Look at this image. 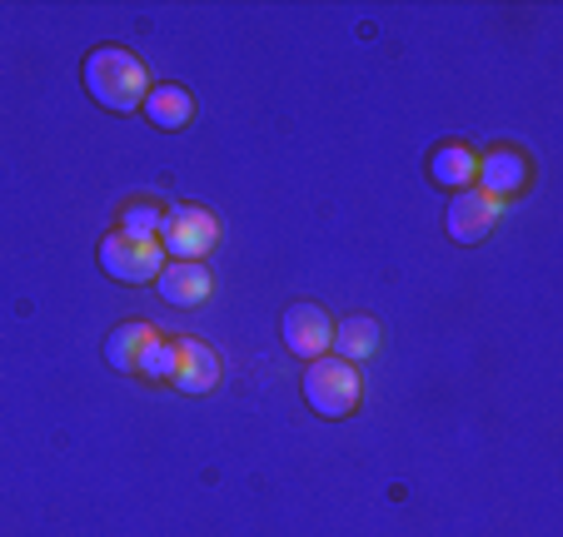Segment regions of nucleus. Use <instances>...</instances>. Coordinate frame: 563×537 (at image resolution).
Segmentation results:
<instances>
[{
	"label": "nucleus",
	"instance_id": "obj_1",
	"mask_svg": "<svg viewBox=\"0 0 563 537\" xmlns=\"http://www.w3.org/2000/svg\"><path fill=\"white\" fill-rule=\"evenodd\" d=\"M80 80H86L90 100L110 115H130V110L145 105L150 96V80H145V65L140 55H130L125 45H96L80 65Z\"/></svg>",
	"mask_w": 563,
	"mask_h": 537
},
{
	"label": "nucleus",
	"instance_id": "obj_2",
	"mask_svg": "<svg viewBox=\"0 0 563 537\" xmlns=\"http://www.w3.org/2000/svg\"><path fill=\"white\" fill-rule=\"evenodd\" d=\"M299 389H305V403L319 413V418H350V413L360 409V399H364L360 369H354V363H344V358H334V354L305 363Z\"/></svg>",
	"mask_w": 563,
	"mask_h": 537
},
{
	"label": "nucleus",
	"instance_id": "obj_3",
	"mask_svg": "<svg viewBox=\"0 0 563 537\" xmlns=\"http://www.w3.org/2000/svg\"><path fill=\"white\" fill-rule=\"evenodd\" d=\"M96 259L115 284H155L159 269H165V249H159V239L125 234V230H110L106 239H100Z\"/></svg>",
	"mask_w": 563,
	"mask_h": 537
},
{
	"label": "nucleus",
	"instance_id": "obj_4",
	"mask_svg": "<svg viewBox=\"0 0 563 537\" xmlns=\"http://www.w3.org/2000/svg\"><path fill=\"white\" fill-rule=\"evenodd\" d=\"M159 249L175 254V259H195L200 264L205 254L220 244V220H214L210 210H200V204H175V210H165V224H159Z\"/></svg>",
	"mask_w": 563,
	"mask_h": 537
},
{
	"label": "nucleus",
	"instance_id": "obj_5",
	"mask_svg": "<svg viewBox=\"0 0 563 537\" xmlns=\"http://www.w3.org/2000/svg\"><path fill=\"white\" fill-rule=\"evenodd\" d=\"M504 220V200H494V194H484L478 184H468V190H459L454 200H449L444 210V230L454 244H478L489 239L494 224Z\"/></svg>",
	"mask_w": 563,
	"mask_h": 537
},
{
	"label": "nucleus",
	"instance_id": "obj_6",
	"mask_svg": "<svg viewBox=\"0 0 563 537\" xmlns=\"http://www.w3.org/2000/svg\"><path fill=\"white\" fill-rule=\"evenodd\" d=\"M279 338H285V348L295 358L314 363V358H324L334 348V318L319 304H289L285 318H279Z\"/></svg>",
	"mask_w": 563,
	"mask_h": 537
},
{
	"label": "nucleus",
	"instance_id": "obj_7",
	"mask_svg": "<svg viewBox=\"0 0 563 537\" xmlns=\"http://www.w3.org/2000/svg\"><path fill=\"white\" fill-rule=\"evenodd\" d=\"M170 383L180 393H210L220 383V354H214L205 338H190V334H175V369H170Z\"/></svg>",
	"mask_w": 563,
	"mask_h": 537
},
{
	"label": "nucleus",
	"instance_id": "obj_8",
	"mask_svg": "<svg viewBox=\"0 0 563 537\" xmlns=\"http://www.w3.org/2000/svg\"><path fill=\"white\" fill-rule=\"evenodd\" d=\"M474 184H478L484 194H494V200H504V194L523 190V184H529V155H523V149H514V145L484 149V155H478Z\"/></svg>",
	"mask_w": 563,
	"mask_h": 537
},
{
	"label": "nucleus",
	"instance_id": "obj_9",
	"mask_svg": "<svg viewBox=\"0 0 563 537\" xmlns=\"http://www.w3.org/2000/svg\"><path fill=\"white\" fill-rule=\"evenodd\" d=\"M155 289H159V299H170V304H180V309H195V304H205V299L214 294V279H210V269H205V264L175 259V264H165V269H159Z\"/></svg>",
	"mask_w": 563,
	"mask_h": 537
},
{
	"label": "nucleus",
	"instance_id": "obj_10",
	"mask_svg": "<svg viewBox=\"0 0 563 537\" xmlns=\"http://www.w3.org/2000/svg\"><path fill=\"white\" fill-rule=\"evenodd\" d=\"M145 120L155 130H185L190 125V115H195V100H190V90L185 85H175V80H165V85H150V96H145Z\"/></svg>",
	"mask_w": 563,
	"mask_h": 537
},
{
	"label": "nucleus",
	"instance_id": "obj_11",
	"mask_svg": "<svg viewBox=\"0 0 563 537\" xmlns=\"http://www.w3.org/2000/svg\"><path fill=\"white\" fill-rule=\"evenodd\" d=\"M478 175V155L468 145H439L434 155H429V179H434L439 190H468Z\"/></svg>",
	"mask_w": 563,
	"mask_h": 537
},
{
	"label": "nucleus",
	"instance_id": "obj_12",
	"mask_svg": "<svg viewBox=\"0 0 563 537\" xmlns=\"http://www.w3.org/2000/svg\"><path fill=\"white\" fill-rule=\"evenodd\" d=\"M330 354L360 369L364 358L379 354V324H374L369 314H350L344 324H334V348H330Z\"/></svg>",
	"mask_w": 563,
	"mask_h": 537
},
{
	"label": "nucleus",
	"instance_id": "obj_13",
	"mask_svg": "<svg viewBox=\"0 0 563 537\" xmlns=\"http://www.w3.org/2000/svg\"><path fill=\"white\" fill-rule=\"evenodd\" d=\"M155 334H159V328L145 324V318H130V324L110 328V338H106V363H110L115 373H135L140 348H145Z\"/></svg>",
	"mask_w": 563,
	"mask_h": 537
},
{
	"label": "nucleus",
	"instance_id": "obj_14",
	"mask_svg": "<svg viewBox=\"0 0 563 537\" xmlns=\"http://www.w3.org/2000/svg\"><path fill=\"white\" fill-rule=\"evenodd\" d=\"M170 369H175V334H155L135 358V373L150 383H170Z\"/></svg>",
	"mask_w": 563,
	"mask_h": 537
},
{
	"label": "nucleus",
	"instance_id": "obj_15",
	"mask_svg": "<svg viewBox=\"0 0 563 537\" xmlns=\"http://www.w3.org/2000/svg\"><path fill=\"white\" fill-rule=\"evenodd\" d=\"M159 224H165V210H159L155 200H130L125 210H120V230L125 234H145V239H155Z\"/></svg>",
	"mask_w": 563,
	"mask_h": 537
}]
</instances>
